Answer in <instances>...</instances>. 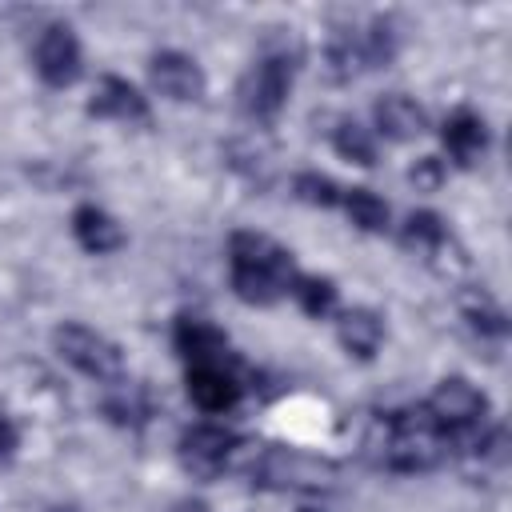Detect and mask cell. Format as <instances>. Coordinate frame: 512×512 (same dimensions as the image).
I'll return each instance as SVG.
<instances>
[{
    "label": "cell",
    "mask_w": 512,
    "mask_h": 512,
    "mask_svg": "<svg viewBox=\"0 0 512 512\" xmlns=\"http://www.w3.org/2000/svg\"><path fill=\"white\" fill-rule=\"evenodd\" d=\"M228 280H232V292L244 304L268 308V304H276L292 288L296 260L272 236L240 228V232L228 236Z\"/></svg>",
    "instance_id": "obj_1"
},
{
    "label": "cell",
    "mask_w": 512,
    "mask_h": 512,
    "mask_svg": "<svg viewBox=\"0 0 512 512\" xmlns=\"http://www.w3.org/2000/svg\"><path fill=\"white\" fill-rule=\"evenodd\" d=\"M448 436L440 424L428 416L424 404L392 412L384 420V444H380V464L388 472H428L448 456Z\"/></svg>",
    "instance_id": "obj_2"
},
{
    "label": "cell",
    "mask_w": 512,
    "mask_h": 512,
    "mask_svg": "<svg viewBox=\"0 0 512 512\" xmlns=\"http://www.w3.org/2000/svg\"><path fill=\"white\" fill-rule=\"evenodd\" d=\"M252 484L260 488H276V492H320L332 488L340 468L324 456H308V452H292L280 444H252Z\"/></svg>",
    "instance_id": "obj_3"
},
{
    "label": "cell",
    "mask_w": 512,
    "mask_h": 512,
    "mask_svg": "<svg viewBox=\"0 0 512 512\" xmlns=\"http://www.w3.org/2000/svg\"><path fill=\"white\" fill-rule=\"evenodd\" d=\"M296 80V52H288V44L280 48H264L260 60L244 72L236 96H240V112L256 124H276V116L288 104Z\"/></svg>",
    "instance_id": "obj_4"
},
{
    "label": "cell",
    "mask_w": 512,
    "mask_h": 512,
    "mask_svg": "<svg viewBox=\"0 0 512 512\" xmlns=\"http://www.w3.org/2000/svg\"><path fill=\"white\" fill-rule=\"evenodd\" d=\"M52 348L60 352V360H68L76 372H84L96 384H120L124 372H128L124 352L112 340H104L100 332H92L76 320L52 328Z\"/></svg>",
    "instance_id": "obj_5"
},
{
    "label": "cell",
    "mask_w": 512,
    "mask_h": 512,
    "mask_svg": "<svg viewBox=\"0 0 512 512\" xmlns=\"http://www.w3.org/2000/svg\"><path fill=\"white\" fill-rule=\"evenodd\" d=\"M424 408L440 424V432L448 440H456V436H468L480 428V420L488 416V396L464 376H444L436 384V392L424 400Z\"/></svg>",
    "instance_id": "obj_6"
},
{
    "label": "cell",
    "mask_w": 512,
    "mask_h": 512,
    "mask_svg": "<svg viewBox=\"0 0 512 512\" xmlns=\"http://www.w3.org/2000/svg\"><path fill=\"white\" fill-rule=\"evenodd\" d=\"M244 440L220 424H192L180 436V464L196 476V480H216L224 468L236 464Z\"/></svg>",
    "instance_id": "obj_7"
},
{
    "label": "cell",
    "mask_w": 512,
    "mask_h": 512,
    "mask_svg": "<svg viewBox=\"0 0 512 512\" xmlns=\"http://www.w3.org/2000/svg\"><path fill=\"white\" fill-rule=\"evenodd\" d=\"M32 64H36V76L48 84V88H68L80 80V68H84V52H80V40L72 32V24H48L36 40V52H32Z\"/></svg>",
    "instance_id": "obj_8"
},
{
    "label": "cell",
    "mask_w": 512,
    "mask_h": 512,
    "mask_svg": "<svg viewBox=\"0 0 512 512\" xmlns=\"http://www.w3.org/2000/svg\"><path fill=\"white\" fill-rule=\"evenodd\" d=\"M236 368H240L236 356L232 360H212V364H188L184 384H188L192 404L200 412H228V408H236L240 396H244V384H240Z\"/></svg>",
    "instance_id": "obj_9"
},
{
    "label": "cell",
    "mask_w": 512,
    "mask_h": 512,
    "mask_svg": "<svg viewBox=\"0 0 512 512\" xmlns=\"http://www.w3.org/2000/svg\"><path fill=\"white\" fill-rule=\"evenodd\" d=\"M148 80L160 96L176 100V104H192L204 96L208 80H204V68L188 56V52H176V48H164L148 60Z\"/></svg>",
    "instance_id": "obj_10"
},
{
    "label": "cell",
    "mask_w": 512,
    "mask_h": 512,
    "mask_svg": "<svg viewBox=\"0 0 512 512\" xmlns=\"http://www.w3.org/2000/svg\"><path fill=\"white\" fill-rule=\"evenodd\" d=\"M88 116L124 120V124H148L152 120V108L140 96V88L128 84L124 76H100V84H96V92L88 100Z\"/></svg>",
    "instance_id": "obj_11"
},
{
    "label": "cell",
    "mask_w": 512,
    "mask_h": 512,
    "mask_svg": "<svg viewBox=\"0 0 512 512\" xmlns=\"http://www.w3.org/2000/svg\"><path fill=\"white\" fill-rule=\"evenodd\" d=\"M440 140H444V148H448V156L460 164V168H472L484 152H488V124H484V116H476L472 108H456L448 120H444V128H440Z\"/></svg>",
    "instance_id": "obj_12"
},
{
    "label": "cell",
    "mask_w": 512,
    "mask_h": 512,
    "mask_svg": "<svg viewBox=\"0 0 512 512\" xmlns=\"http://www.w3.org/2000/svg\"><path fill=\"white\" fill-rule=\"evenodd\" d=\"M172 344H176V352H180L188 364L232 360V352H228V336H224L216 324L200 320V316H180L176 328H172Z\"/></svg>",
    "instance_id": "obj_13"
},
{
    "label": "cell",
    "mask_w": 512,
    "mask_h": 512,
    "mask_svg": "<svg viewBox=\"0 0 512 512\" xmlns=\"http://www.w3.org/2000/svg\"><path fill=\"white\" fill-rule=\"evenodd\" d=\"M372 124H376V132H380L384 140L404 144V140H416V136L428 128V116H424V108H420L416 100H408L404 92H388V96H380V100L372 104Z\"/></svg>",
    "instance_id": "obj_14"
},
{
    "label": "cell",
    "mask_w": 512,
    "mask_h": 512,
    "mask_svg": "<svg viewBox=\"0 0 512 512\" xmlns=\"http://www.w3.org/2000/svg\"><path fill=\"white\" fill-rule=\"evenodd\" d=\"M72 236L84 252L92 256H108V252H120L124 248V228L116 224V216H108L100 204H76L72 212Z\"/></svg>",
    "instance_id": "obj_15"
},
{
    "label": "cell",
    "mask_w": 512,
    "mask_h": 512,
    "mask_svg": "<svg viewBox=\"0 0 512 512\" xmlns=\"http://www.w3.org/2000/svg\"><path fill=\"white\" fill-rule=\"evenodd\" d=\"M336 340H340V348H344L348 356L372 360V356L380 352V340H384V320H380V312H372V308H348V312H340V320H336Z\"/></svg>",
    "instance_id": "obj_16"
},
{
    "label": "cell",
    "mask_w": 512,
    "mask_h": 512,
    "mask_svg": "<svg viewBox=\"0 0 512 512\" xmlns=\"http://www.w3.org/2000/svg\"><path fill=\"white\" fill-rule=\"evenodd\" d=\"M400 244L408 252H420V256H436L444 244H448V224L440 212L432 208H420V212H408L404 228H400Z\"/></svg>",
    "instance_id": "obj_17"
},
{
    "label": "cell",
    "mask_w": 512,
    "mask_h": 512,
    "mask_svg": "<svg viewBox=\"0 0 512 512\" xmlns=\"http://www.w3.org/2000/svg\"><path fill=\"white\" fill-rule=\"evenodd\" d=\"M340 208L348 212V220H352L360 232H388L392 212H388V204H384L372 188H344Z\"/></svg>",
    "instance_id": "obj_18"
},
{
    "label": "cell",
    "mask_w": 512,
    "mask_h": 512,
    "mask_svg": "<svg viewBox=\"0 0 512 512\" xmlns=\"http://www.w3.org/2000/svg\"><path fill=\"white\" fill-rule=\"evenodd\" d=\"M332 148H336L348 164H360V168H372V164H376V140H372V132H368L364 124H356V120H340V124L332 128Z\"/></svg>",
    "instance_id": "obj_19"
},
{
    "label": "cell",
    "mask_w": 512,
    "mask_h": 512,
    "mask_svg": "<svg viewBox=\"0 0 512 512\" xmlns=\"http://www.w3.org/2000/svg\"><path fill=\"white\" fill-rule=\"evenodd\" d=\"M292 300L300 304V312L304 316H328L332 308H336V284L328 280V276H304V272H296V280H292Z\"/></svg>",
    "instance_id": "obj_20"
},
{
    "label": "cell",
    "mask_w": 512,
    "mask_h": 512,
    "mask_svg": "<svg viewBox=\"0 0 512 512\" xmlns=\"http://www.w3.org/2000/svg\"><path fill=\"white\" fill-rule=\"evenodd\" d=\"M292 196L304 200V204H312V208H336L340 196H344V188L332 176H324V172H300L292 180Z\"/></svg>",
    "instance_id": "obj_21"
},
{
    "label": "cell",
    "mask_w": 512,
    "mask_h": 512,
    "mask_svg": "<svg viewBox=\"0 0 512 512\" xmlns=\"http://www.w3.org/2000/svg\"><path fill=\"white\" fill-rule=\"evenodd\" d=\"M464 316H468V324H472L480 336H492V340H504V336H508V316H504V308H500L496 300H488L484 292L464 300Z\"/></svg>",
    "instance_id": "obj_22"
},
{
    "label": "cell",
    "mask_w": 512,
    "mask_h": 512,
    "mask_svg": "<svg viewBox=\"0 0 512 512\" xmlns=\"http://www.w3.org/2000/svg\"><path fill=\"white\" fill-rule=\"evenodd\" d=\"M100 408H104V416H108L112 424H124V428H140V424L148 420V408L136 404V400H128V396H112V400H104Z\"/></svg>",
    "instance_id": "obj_23"
},
{
    "label": "cell",
    "mask_w": 512,
    "mask_h": 512,
    "mask_svg": "<svg viewBox=\"0 0 512 512\" xmlns=\"http://www.w3.org/2000/svg\"><path fill=\"white\" fill-rule=\"evenodd\" d=\"M444 160H436V156H420L412 168H408V180L420 188V192H436L440 184H444Z\"/></svg>",
    "instance_id": "obj_24"
},
{
    "label": "cell",
    "mask_w": 512,
    "mask_h": 512,
    "mask_svg": "<svg viewBox=\"0 0 512 512\" xmlns=\"http://www.w3.org/2000/svg\"><path fill=\"white\" fill-rule=\"evenodd\" d=\"M16 444H20V432H16V424H12V420L0 412V460H12Z\"/></svg>",
    "instance_id": "obj_25"
},
{
    "label": "cell",
    "mask_w": 512,
    "mask_h": 512,
    "mask_svg": "<svg viewBox=\"0 0 512 512\" xmlns=\"http://www.w3.org/2000/svg\"><path fill=\"white\" fill-rule=\"evenodd\" d=\"M180 512H204V508H200V504H196V508H180Z\"/></svg>",
    "instance_id": "obj_26"
},
{
    "label": "cell",
    "mask_w": 512,
    "mask_h": 512,
    "mask_svg": "<svg viewBox=\"0 0 512 512\" xmlns=\"http://www.w3.org/2000/svg\"><path fill=\"white\" fill-rule=\"evenodd\" d=\"M56 512H76V508H56Z\"/></svg>",
    "instance_id": "obj_27"
}]
</instances>
